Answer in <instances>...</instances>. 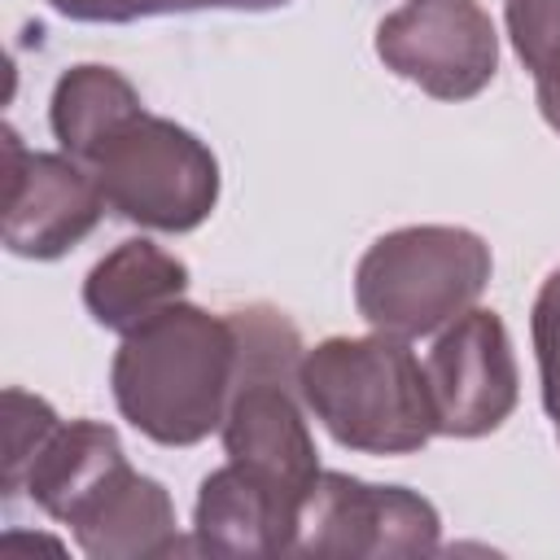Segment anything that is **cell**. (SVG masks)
Listing matches in <instances>:
<instances>
[{"label":"cell","instance_id":"cell-12","mask_svg":"<svg viewBox=\"0 0 560 560\" xmlns=\"http://www.w3.org/2000/svg\"><path fill=\"white\" fill-rule=\"evenodd\" d=\"M184 293H188V267L144 236L114 245L83 276L88 315L118 337H127L171 302H184Z\"/></svg>","mask_w":560,"mask_h":560},{"label":"cell","instance_id":"cell-1","mask_svg":"<svg viewBox=\"0 0 560 560\" xmlns=\"http://www.w3.org/2000/svg\"><path fill=\"white\" fill-rule=\"evenodd\" d=\"M241 346L232 315L171 302L131 328L109 363L118 416L158 446L206 442L236 394Z\"/></svg>","mask_w":560,"mask_h":560},{"label":"cell","instance_id":"cell-13","mask_svg":"<svg viewBox=\"0 0 560 560\" xmlns=\"http://www.w3.org/2000/svg\"><path fill=\"white\" fill-rule=\"evenodd\" d=\"M136 114H144L140 92L131 88L127 74H118L114 66H70L48 101V127L61 144V153H70L74 162H92L105 140H114Z\"/></svg>","mask_w":560,"mask_h":560},{"label":"cell","instance_id":"cell-4","mask_svg":"<svg viewBox=\"0 0 560 560\" xmlns=\"http://www.w3.org/2000/svg\"><path fill=\"white\" fill-rule=\"evenodd\" d=\"M109 210L153 232H192L219 206V158L188 127L136 114L88 162Z\"/></svg>","mask_w":560,"mask_h":560},{"label":"cell","instance_id":"cell-9","mask_svg":"<svg viewBox=\"0 0 560 560\" xmlns=\"http://www.w3.org/2000/svg\"><path fill=\"white\" fill-rule=\"evenodd\" d=\"M219 433L236 468L267 481L298 508L306 503L315 477L324 472L315 438L306 429V402L298 394V381H276V376L241 381Z\"/></svg>","mask_w":560,"mask_h":560},{"label":"cell","instance_id":"cell-8","mask_svg":"<svg viewBox=\"0 0 560 560\" xmlns=\"http://www.w3.org/2000/svg\"><path fill=\"white\" fill-rule=\"evenodd\" d=\"M4 249L13 258L52 262L70 254L105 214V192L70 153H35L4 127Z\"/></svg>","mask_w":560,"mask_h":560},{"label":"cell","instance_id":"cell-18","mask_svg":"<svg viewBox=\"0 0 560 560\" xmlns=\"http://www.w3.org/2000/svg\"><path fill=\"white\" fill-rule=\"evenodd\" d=\"M289 0H223V9H245V13H262V9H280Z\"/></svg>","mask_w":560,"mask_h":560},{"label":"cell","instance_id":"cell-11","mask_svg":"<svg viewBox=\"0 0 560 560\" xmlns=\"http://www.w3.org/2000/svg\"><path fill=\"white\" fill-rule=\"evenodd\" d=\"M302 508L249 477L232 459L214 468L192 503V547L201 556H284L293 551Z\"/></svg>","mask_w":560,"mask_h":560},{"label":"cell","instance_id":"cell-17","mask_svg":"<svg viewBox=\"0 0 560 560\" xmlns=\"http://www.w3.org/2000/svg\"><path fill=\"white\" fill-rule=\"evenodd\" d=\"M534 101H538V114L542 122L560 136V74H547V79H534Z\"/></svg>","mask_w":560,"mask_h":560},{"label":"cell","instance_id":"cell-7","mask_svg":"<svg viewBox=\"0 0 560 560\" xmlns=\"http://www.w3.org/2000/svg\"><path fill=\"white\" fill-rule=\"evenodd\" d=\"M424 381L446 438H486L494 433L521 398V372L503 319L486 306H468L424 354Z\"/></svg>","mask_w":560,"mask_h":560},{"label":"cell","instance_id":"cell-6","mask_svg":"<svg viewBox=\"0 0 560 560\" xmlns=\"http://www.w3.org/2000/svg\"><path fill=\"white\" fill-rule=\"evenodd\" d=\"M376 57L438 101H468L499 70V31L477 0H407L381 18Z\"/></svg>","mask_w":560,"mask_h":560},{"label":"cell","instance_id":"cell-15","mask_svg":"<svg viewBox=\"0 0 560 560\" xmlns=\"http://www.w3.org/2000/svg\"><path fill=\"white\" fill-rule=\"evenodd\" d=\"M529 332H534V359H538V394L542 411L560 429V267L542 280L534 311H529Z\"/></svg>","mask_w":560,"mask_h":560},{"label":"cell","instance_id":"cell-14","mask_svg":"<svg viewBox=\"0 0 560 560\" xmlns=\"http://www.w3.org/2000/svg\"><path fill=\"white\" fill-rule=\"evenodd\" d=\"M508 39L534 79L560 74V0H508Z\"/></svg>","mask_w":560,"mask_h":560},{"label":"cell","instance_id":"cell-3","mask_svg":"<svg viewBox=\"0 0 560 560\" xmlns=\"http://www.w3.org/2000/svg\"><path fill=\"white\" fill-rule=\"evenodd\" d=\"M490 245L451 223H416L376 236L354 267L359 315L389 337H429L464 315L490 284Z\"/></svg>","mask_w":560,"mask_h":560},{"label":"cell","instance_id":"cell-19","mask_svg":"<svg viewBox=\"0 0 560 560\" xmlns=\"http://www.w3.org/2000/svg\"><path fill=\"white\" fill-rule=\"evenodd\" d=\"M556 433H560V429H556Z\"/></svg>","mask_w":560,"mask_h":560},{"label":"cell","instance_id":"cell-2","mask_svg":"<svg viewBox=\"0 0 560 560\" xmlns=\"http://www.w3.org/2000/svg\"><path fill=\"white\" fill-rule=\"evenodd\" d=\"M298 394L328 438L359 455H411L438 433L420 359L402 337H328L302 354Z\"/></svg>","mask_w":560,"mask_h":560},{"label":"cell","instance_id":"cell-10","mask_svg":"<svg viewBox=\"0 0 560 560\" xmlns=\"http://www.w3.org/2000/svg\"><path fill=\"white\" fill-rule=\"evenodd\" d=\"M66 525L79 551L92 560H149L184 547L166 486L136 472L127 459L74 503Z\"/></svg>","mask_w":560,"mask_h":560},{"label":"cell","instance_id":"cell-5","mask_svg":"<svg viewBox=\"0 0 560 560\" xmlns=\"http://www.w3.org/2000/svg\"><path fill=\"white\" fill-rule=\"evenodd\" d=\"M438 542H442V516L424 494L324 468L302 503L293 556L411 560V556H433Z\"/></svg>","mask_w":560,"mask_h":560},{"label":"cell","instance_id":"cell-16","mask_svg":"<svg viewBox=\"0 0 560 560\" xmlns=\"http://www.w3.org/2000/svg\"><path fill=\"white\" fill-rule=\"evenodd\" d=\"M48 4L70 22H105V26H122L158 13H192L206 4L223 9V0H48Z\"/></svg>","mask_w":560,"mask_h":560}]
</instances>
